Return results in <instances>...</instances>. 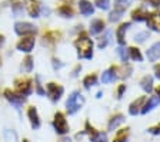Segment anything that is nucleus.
I'll use <instances>...</instances> for the list:
<instances>
[{"label":"nucleus","instance_id":"nucleus-1","mask_svg":"<svg viewBox=\"0 0 160 142\" xmlns=\"http://www.w3.org/2000/svg\"><path fill=\"white\" fill-rule=\"evenodd\" d=\"M74 46L77 49V56L79 59H90L93 58V42L90 40L86 34L83 36H79L76 42H74Z\"/></svg>","mask_w":160,"mask_h":142},{"label":"nucleus","instance_id":"nucleus-2","mask_svg":"<svg viewBox=\"0 0 160 142\" xmlns=\"http://www.w3.org/2000/svg\"><path fill=\"white\" fill-rule=\"evenodd\" d=\"M84 103V98L83 95L80 93L79 91H74L69 95V98L66 101V108H67V112H69V115H73L79 111Z\"/></svg>","mask_w":160,"mask_h":142},{"label":"nucleus","instance_id":"nucleus-3","mask_svg":"<svg viewBox=\"0 0 160 142\" xmlns=\"http://www.w3.org/2000/svg\"><path fill=\"white\" fill-rule=\"evenodd\" d=\"M64 93V88L60 86V85L54 83V82H50L46 85V95L50 98V101L56 103L57 101H60V98L63 96Z\"/></svg>","mask_w":160,"mask_h":142},{"label":"nucleus","instance_id":"nucleus-4","mask_svg":"<svg viewBox=\"0 0 160 142\" xmlns=\"http://www.w3.org/2000/svg\"><path fill=\"white\" fill-rule=\"evenodd\" d=\"M53 128H54V131H56V134H59V135H66L67 132H69L67 121L62 112H56V113H54Z\"/></svg>","mask_w":160,"mask_h":142},{"label":"nucleus","instance_id":"nucleus-5","mask_svg":"<svg viewBox=\"0 0 160 142\" xmlns=\"http://www.w3.org/2000/svg\"><path fill=\"white\" fill-rule=\"evenodd\" d=\"M14 32L22 37L32 36V34L36 33V26L29 23V22H17V23L14 24Z\"/></svg>","mask_w":160,"mask_h":142},{"label":"nucleus","instance_id":"nucleus-6","mask_svg":"<svg viewBox=\"0 0 160 142\" xmlns=\"http://www.w3.org/2000/svg\"><path fill=\"white\" fill-rule=\"evenodd\" d=\"M3 95H4V98H6L7 101H9L10 103H12V105L17 109V111L23 106L24 101H26V98H24V96H22V95L17 93V92L10 91V89H6V91L3 92Z\"/></svg>","mask_w":160,"mask_h":142},{"label":"nucleus","instance_id":"nucleus-7","mask_svg":"<svg viewBox=\"0 0 160 142\" xmlns=\"http://www.w3.org/2000/svg\"><path fill=\"white\" fill-rule=\"evenodd\" d=\"M14 83H16L17 93H20L22 96H29L33 92V82H32V79H17Z\"/></svg>","mask_w":160,"mask_h":142},{"label":"nucleus","instance_id":"nucleus-8","mask_svg":"<svg viewBox=\"0 0 160 142\" xmlns=\"http://www.w3.org/2000/svg\"><path fill=\"white\" fill-rule=\"evenodd\" d=\"M34 43H36V40H34L33 36H26L23 39H20V42L16 45V47H17V50L23 52V53H30V52L33 50Z\"/></svg>","mask_w":160,"mask_h":142},{"label":"nucleus","instance_id":"nucleus-9","mask_svg":"<svg viewBox=\"0 0 160 142\" xmlns=\"http://www.w3.org/2000/svg\"><path fill=\"white\" fill-rule=\"evenodd\" d=\"M27 118H29L30 125H32V128L33 129H39L40 128L42 122H40L39 112H37V109L34 108V106H30V108L27 109Z\"/></svg>","mask_w":160,"mask_h":142},{"label":"nucleus","instance_id":"nucleus-10","mask_svg":"<svg viewBox=\"0 0 160 142\" xmlns=\"http://www.w3.org/2000/svg\"><path fill=\"white\" fill-rule=\"evenodd\" d=\"M26 9L30 17H39L40 14V4L36 0H26Z\"/></svg>","mask_w":160,"mask_h":142},{"label":"nucleus","instance_id":"nucleus-11","mask_svg":"<svg viewBox=\"0 0 160 142\" xmlns=\"http://www.w3.org/2000/svg\"><path fill=\"white\" fill-rule=\"evenodd\" d=\"M79 9H80V13L83 14V16H92L94 13V7L89 0H80Z\"/></svg>","mask_w":160,"mask_h":142},{"label":"nucleus","instance_id":"nucleus-12","mask_svg":"<svg viewBox=\"0 0 160 142\" xmlns=\"http://www.w3.org/2000/svg\"><path fill=\"white\" fill-rule=\"evenodd\" d=\"M146 55L150 62H156L157 59H160V42H157L152 47H149Z\"/></svg>","mask_w":160,"mask_h":142},{"label":"nucleus","instance_id":"nucleus-13","mask_svg":"<svg viewBox=\"0 0 160 142\" xmlns=\"http://www.w3.org/2000/svg\"><path fill=\"white\" fill-rule=\"evenodd\" d=\"M147 24L152 30L154 32H160V13H153L150 14L147 19Z\"/></svg>","mask_w":160,"mask_h":142},{"label":"nucleus","instance_id":"nucleus-14","mask_svg":"<svg viewBox=\"0 0 160 142\" xmlns=\"http://www.w3.org/2000/svg\"><path fill=\"white\" fill-rule=\"evenodd\" d=\"M160 103V99H159V96H150L149 98V101L146 102V105L142 108V112L140 113H143V115H146L147 112H150L153 108H156L157 105Z\"/></svg>","mask_w":160,"mask_h":142},{"label":"nucleus","instance_id":"nucleus-15","mask_svg":"<svg viewBox=\"0 0 160 142\" xmlns=\"http://www.w3.org/2000/svg\"><path fill=\"white\" fill-rule=\"evenodd\" d=\"M146 101V98H144V96H142V98H139V99H136V101L133 102V103H132V105L129 106V113L130 115H137V113H139V112H142V109L140 108H143V102Z\"/></svg>","mask_w":160,"mask_h":142},{"label":"nucleus","instance_id":"nucleus-16","mask_svg":"<svg viewBox=\"0 0 160 142\" xmlns=\"http://www.w3.org/2000/svg\"><path fill=\"white\" fill-rule=\"evenodd\" d=\"M116 81V71L114 68H109L107 71H104L102 73V82L103 83H112Z\"/></svg>","mask_w":160,"mask_h":142},{"label":"nucleus","instance_id":"nucleus-17","mask_svg":"<svg viewBox=\"0 0 160 142\" xmlns=\"http://www.w3.org/2000/svg\"><path fill=\"white\" fill-rule=\"evenodd\" d=\"M104 30V22L100 20V19H96L90 23V33L92 34H99L100 32Z\"/></svg>","mask_w":160,"mask_h":142},{"label":"nucleus","instance_id":"nucleus-18","mask_svg":"<svg viewBox=\"0 0 160 142\" xmlns=\"http://www.w3.org/2000/svg\"><path fill=\"white\" fill-rule=\"evenodd\" d=\"M124 122V116L122 115V113H119V115H114L113 118L110 119L109 122V131H114V129H117Z\"/></svg>","mask_w":160,"mask_h":142},{"label":"nucleus","instance_id":"nucleus-19","mask_svg":"<svg viewBox=\"0 0 160 142\" xmlns=\"http://www.w3.org/2000/svg\"><path fill=\"white\" fill-rule=\"evenodd\" d=\"M140 85H142V89H143L144 92H147V93H150V92L153 91V78L152 76H144L143 79H142V82H140Z\"/></svg>","mask_w":160,"mask_h":142},{"label":"nucleus","instance_id":"nucleus-20","mask_svg":"<svg viewBox=\"0 0 160 142\" xmlns=\"http://www.w3.org/2000/svg\"><path fill=\"white\" fill-rule=\"evenodd\" d=\"M130 27V23H123L122 26L117 29L116 32V36H117V42H119L120 45H124L126 43V40H124V33H126V30Z\"/></svg>","mask_w":160,"mask_h":142},{"label":"nucleus","instance_id":"nucleus-21","mask_svg":"<svg viewBox=\"0 0 160 142\" xmlns=\"http://www.w3.org/2000/svg\"><path fill=\"white\" fill-rule=\"evenodd\" d=\"M150 14L147 13V12H144L143 9H137V10H134L133 13H132V19L136 22H142V20H147L149 19Z\"/></svg>","mask_w":160,"mask_h":142},{"label":"nucleus","instance_id":"nucleus-22","mask_svg":"<svg viewBox=\"0 0 160 142\" xmlns=\"http://www.w3.org/2000/svg\"><path fill=\"white\" fill-rule=\"evenodd\" d=\"M83 85L84 88H92V86H94V85H97V76L96 75H89V76H86V78L83 79Z\"/></svg>","mask_w":160,"mask_h":142},{"label":"nucleus","instance_id":"nucleus-23","mask_svg":"<svg viewBox=\"0 0 160 142\" xmlns=\"http://www.w3.org/2000/svg\"><path fill=\"white\" fill-rule=\"evenodd\" d=\"M129 55H130V59H133V60H136V62L143 60V56H142L140 50L136 49V47H129Z\"/></svg>","mask_w":160,"mask_h":142},{"label":"nucleus","instance_id":"nucleus-24","mask_svg":"<svg viewBox=\"0 0 160 142\" xmlns=\"http://www.w3.org/2000/svg\"><path fill=\"white\" fill-rule=\"evenodd\" d=\"M127 136H129V129H122L117 132L113 142H127Z\"/></svg>","mask_w":160,"mask_h":142},{"label":"nucleus","instance_id":"nucleus-25","mask_svg":"<svg viewBox=\"0 0 160 142\" xmlns=\"http://www.w3.org/2000/svg\"><path fill=\"white\" fill-rule=\"evenodd\" d=\"M130 2H132V0H116V2H114V9L120 10V12H124Z\"/></svg>","mask_w":160,"mask_h":142},{"label":"nucleus","instance_id":"nucleus-26","mask_svg":"<svg viewBox=\"0 0 160 142\" xmlns=\"http://www.w3.org/2000/svg\"><path fill=\"white\" fill-rule=\"evenodd\" d=\"M59 13L63 17H73V10H72L69 6H62L59 9Z\"/></svg>","mask_w":160,"mask_h":142},{"label":"nucleus","instance_id":"nucleus-27","mask_svg":"<svg viewBox=\"0 0 160 142\" xmlns=\"http://www.w3.org/2000/svg\"><path fill=\"white\" fill-rule=\"evenodd\" d=\"M122 14H123V12L116 10V9H114V12H112V13H110L109 20H110V22H117V20H120V19H122Z\"/></svg>","mask_w":160,"mask_h":142},{"label":"nucleus","instance_id":"nucleus-28","mask_svg":"<svg viewBox=\"0 0 160 142\" xmlns=\"http://www.w3.org/2000/svg\"><path fill=\"white\" fill-rule=\"evenodd\" d=\"M96 6L102 10H107L110 7V0H96Z\"/></svg>","mask_w":160,"mask_h":142},{"label":"nucleus","instance_id":"nucleus-29","mask_svg":"<svg viewBox=\"0 0 160 142\" xmlns=\"http://www.w3.org/2000/svg\"><path fill=\"white\" fill-rule=\"evenodd\" d=\"M23 63H24V71L32 72V69H33V59H32V56H27L23 60Z\"/></svg>","mask_w":160,"mask_h":142},{"label":"nucleus","instance_id":"nucleus-30","mask_svg":"<svg viewBox=\"0 0 160 142\" xmlns=\"http://www.w3.org/2000/svg\"><path fill=\"white\" fill-rule=\"evenodd\" d=\"M109 40H110V32H107L106 36L100 39V42H99V49H104V47L107 46V43H109Z\"/></svg>","mask_w":160,"mask_h":142},{"label":"nucleus","instance_id":"nucleus-31","mask_svg":"<svg viewBox=\"0 0 160 142\" xmlns=\"http://www.w3.org/2000/svg\"><path fill=\"white\" fill-rule=\"evenodd\" d=\"M146 39H149V33H147V32H142V33H137L136 36H134V40L139 42V43H143Z\"/></svg>","mask_w":160,"mask_h":142},{"label":"nucleus","instance_id":"nucleus-32","mask_svg":"<svg viewBox=\"0 0 160 142\" xmlns=\"http://www.w3.org/2000/svg\"><path fill=\"white\" fill-rule=\"evenodd\" d=\"M117 53L120 55V58H122V62H124V63H126L127 59H129V55H127L126 49H124V47H119V49H117Z\"/></svg>","mask_w":160,"mask_h":142},{"label":"nucleus","instance_id":"nucleus-33","mask_svg":"<svg viewBox=\"0 0 160 142\" xmlns=\"http://www.w3.org/2000/svg\"><path fill=\"white\" fill-rule=\"evenodd\" d=\"M23 9V4H20V3H14L13 4V10H14V14H19V12Z\"/></svg>","mask_w":160,"mask_h":142},{"label":"nucleus","instance_id":"nucleus-34","mask_svg":"<svg viewBox=\"0 0 160 142\" xmlns=\"http://www.w3.org/2000/svg\"><path fill=\"white\" fill-rule=\"evenodd\" d=\"M124 91H126V85H122L119 88V91H117V98H122V95H123Z\"/></svg>","mask_w":160,"mask_h":142},{"label":"nucleus","instance_id":"nucleus-35","mask_svg":"<svg viewBox=\"0 0 160 142\" xmlns=\"http://www.w3.org/2000/svg\"><path fill=\"white\" fill-rule=\"evenodd\" d=\"M154 73H156V78L160 81V65H156V66H154Z\"/></svg>","mask_w":160,"mask_h":142},{"label":"nucleus","instance_id":"nucleus-36","mask_svg":"<svg viewBox=\"0 0 160 142\" xmlns=\"http://www.w3.org/2000/svg\"><path fill=\"white\" fill-rule=\"evenodd\" d=\"M40 12H42L43 14H46V16H49V14H50V9H49V7H42V6H40Z\"/></svg>","mask_w":160,"mask_h":142},{"label":"nucleus","instance_id":"nucleus-37","mask_svg":"<svg viewBox=\"0 0 160 142\" xmlns=\"http://www.w3.org/2000/svg\"><path fill=\"white\" fill-rule=\"evenodd\" d=\"M149 132H150V134H154V135H159V134H160V128H159V126H157V128H150Z\"/></svg>","mask_w":160,"mask_h":142},{"label":"nucleus","instance_id":"nucleus-38","mask_svg":"<svg viewBox=\"0 0 160 142\" xmlns=\"http://www.w3.org/2000/svg\"><path fill=\"white\" fill-rule=\"evenodd\" d=\"M152 6H154V7H159L160 6V0H147Z\"/></svg>","mask_w":160,"mask_h":142},{"label":"nucleus","instance_id":"nucleus-39","mask_svg":"<svg viewBox=\"0 0 160 142\" xmlns=\"http://www.w3.org/2000/svg\"><path fill=\"white\" fill-rule=\"evenodd\" d=\"M3 43H4V37L0 34V45H3Z\"/></svg>","mask_w":160,"mask_h":142},{"label":"nucleus","instance_id":"nucleus-40","mask_svg":"<svg viewBox=\"0 0 160 142\" xmlns=\"http://www.w3.org/2000/svg\"><path fill=\"white\" fill-rule=\"evenodd\" d=\"M60 142H72V141H70L69 138H63V139H62V141H60Z\"/></svg>","mask_w":160,"mask_h":142},{"label":"nucleus","instance_id":"nucleus-41","mask_svg":"<svg viewBox=\"0 0 160 142\" xmlns=\"http://www.w3.org/2000/svg\"><path fill=\"white\" fill-rule=\"evenodd\" d=\"M157 95H159V99H160V86L157 88Z\"/></svg>","mask_w":160,"mask_h":142},{"label":"nucleus","instance_id":"nucleus-42","mask_svg":"<svg viewBox=\"0 0 160 142\" xmlns=\"http://www.w3.org/2000/svg\"><path fill=\"white\" fill-rule=\"evenodd\" d=\"M23 142H30V141H29V139H23Z\"/></svg>","mask_w":160,"mask_h":142},{"label":"nucleus","instance_id":"nucleus-43","mask_svg":"<svg viewBox=\"0 0 160 142\" xmlns=\"http://www.w3.org/2000/svg\"><path fill=\"white\" fill-rule=\"evenodd\" d=\"M0 65H2V59H0Z\"/></svg>","mask_w":160,"mask_h":142}]
</instances>
